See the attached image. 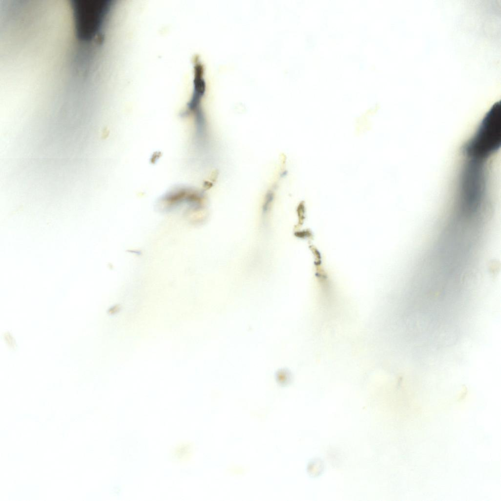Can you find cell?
<instances>
[{
  "mask_svg": "<svg viewBox=\"0 0 501 501\" xmlns=\"http://www.w3.org/2000/svg\"><path fill=\"white\" fill-rule=\"evenodd\" d=\"M501 106L495 103L485 116L479 128L467 144L464 152L469 156L483 158L496 150L501 142Z\"/></svg>",
  "mask_w": 501,
  "mask_h": 501,
  "instance_id": "1",
  "label": "cell"
}]
</instances>
